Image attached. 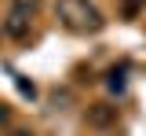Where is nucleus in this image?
I'll use <instances>...</instances> for the list:
<instances>
[{
  "label": "nucleus",
  "instance_id": "423d86ee",
  "mask_svg": "<svg viewBox=\"0 0 146 136\" xmlns=\"http://www.w3.org/2000/svg\"><path fill=\"white\" fill-rule=\"evenodd\" d=\"M36 4H40V0H15V7H18V11H29V15L36 11Z\"/></svg>",
  "mask_w": 146,
  "mask_h": 136
},
{
  "label": "nucleus",
  "instance_id": "39448f33",
  "mask_svg": "<svg viewBox=\"0 0 146 136\" xmlns=\"http://www.w3.org/2000/svg\"><path fill=\"white\" fill-rule=\"evenodd\" d=\"M146 0H121V7H124V15H135L139 7H143Z\"/></svg>",
  "mask_w": 146,
  "mask_h": 136
},
{
  "label": "nucleus",
  "instance_id": "6e6552de",
  "mask_svg": "<svg viewBox=\"0 0 146 136\" xmlns=\"http://www.w3.org/2000/svg\"><path fill=\"white\" fill-rule=\"evenodd\" d=\"M7 136H33V133H29V129H11Z\"/></svg>",
  "mask_w": 146,
  "mask_h": 136
},
{
  "label": "nucleus",
  "instance_id": "f03ea898",
  "mask_svg": "<svg viewBox=\"0 0 146 136\" xmlns=\"http://www.w3.org/2000/svg\"><path fill=\"white\" fill-rule=\"evenodd\" d=\"M4 33H7V37H26V33H29V11H11V15H7V22H4Z\"/></svg>",
  "mask_w": 146,
  "mask_h": 136
},
{
  "label": "nucleus",
  "instance_id": "0eeeda50",
  "mask_svg": "<svg viewBox=\"0 0 146 136\" xmlns=\"http://www.w3.org/2000/svg\"><path fill=\"white\" fill-rule=\"evenodd\" d=\"M7 118H11V114H7V107H4V103H0V129H4V125H7Z\"/></svg>",
  "mask_w": 146,
  "mask_h": 136
},
{
  "label": "nucleus",
  "instance_id": "f257e3e1",
  "mask_svg": "<svg viewBox=\"0 0 146 136\" xmlns=\"http://www.w3.org/2000/svg\"><path fill=\"white\" fill-rule=\"evenodd\" d=\"M58 15H62L66 26H73V30H99V26H102L99 11L91 7L88 0H58Z\"/></svg>",
  "mask_w": 146,
  "mask_h": 136
},
{
  "label": "nucleus",
  "instance_id": "7ed1b4c3",
  "mask_svg": "<svg viewBox=\"0 0 146 136\" xmlns=\"http://www.w3.org/2000/svg\"><path fill=\"white\" fill-rule=\"evenodd\" d=\"M113 118H117V107H106V103H99V107L88 110V121H91V125H110Z\"/></svg>",
  "mask_w": 146,
  "mask_h": 136
},
{
  "label": "nucleus",
  "instance_id": "20e7f679",
  "mask_svg": "<svg viewBox=\"0 0 146 136\" xmlns=\"http://www.w3.org/2000/svg\"><path fill=\"white\" fill-rule=\"evenodd\" d=\"M106 85H110V92H117V96H121V92H124V88H128V81H124V70H113V74H110V81H106Z\"/></svg>",
  "mask_w": 146,
  "mask_h": 136
}]
</instances>
